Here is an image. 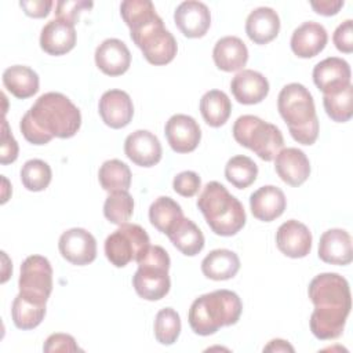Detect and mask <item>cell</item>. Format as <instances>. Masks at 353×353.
I'll return each instance as SVG.
<instances>
[{
  "label": "cell",
  "mask_w": 353,
  "mask_h": 353,
  "mask_svg": "<svg viewBox=\"0 0 353 353\" xmlns=\"http://www.w3.org/2000/svg\"><path fill=\"white\" fill-rule=\"evenodd\" d=\"M309 298L314 305L310 314V331L321 341L342 335L352 309L349 283L338 273H320L309 284Z\"/></svg>",
  "instance_id": "obj_1"
},
{
  "label": "cell",
  "mask_w": 353,
  "mask_h": 353,
  "mask_svg": "<svg viewBox=\"0 0 353 353\" xmlns=\"http://www.w3.org/2000/svg\"><path fill=\"white\" fill-rule=\"evenodd\" d=\"M80 125L79 108L66 95L52 91L40 95L19 121L22 135L33 145H46L54 137L72 138Z\"/></svg>",
  "instance_id": "obj_2"
},
{
  "label": "cell",
  "mask_w": 353,
  "mask_h": 353,
  "mask_svg": "<svg viewBox=\"0 0 353 353\" xmlns=\"http://www.w3.org/2000/svg\"><path fill=\"white\" fill-rule=\"evenodd\" d=\"M120 14L130 28L131 40L149 63L167 65L175 58L176 40L165 29L150 0H124L120 4Z\"/></svg>",
  "instance_id": "obj_3"
},
{
  "label": "cell",
  "mask_w": 353,
  "mask_h": 353,
  "mask_svg": "<svg viewBox=\"0 0 353 353\" xmlns=\"http://www.w3.org/2000/svg\"><path fill=\"white\" fill-rule=\"evenodd\" d=\"M241 310L243 303L236 292L230 290H216L200 295L193 301L188 320L194 334L207 336L215 334L221 327L236 324Z\"/></svg>",
  "instance_id": "obj_4"
},
{
  "label": "cell",
  "mask_w": 353,
  "mask_h": 353,
  "mask_svg": "<svg viewBox=\"0 0 353 353\" xmlns=\"http://www.w3.org/2000/svg\"><path fill=\"white\" fill-rule=\"evenodd\" d=\"M277 109L291 137L302 145H313L319 137V119L309 90L299 83L284 85L277 98Z\"/></svg>",
  "instance_id": "obj_5"
},
{
  "label": "cell",
  "mask_w": 353,
  "mask_h": 353,
  "mask_svg": "<svg viewBox=\"0 0 353 353\" xmlns=\"http://www.w3.org/2000/svg\"><path fill=\"white\" fill-rule=\"evenodd\" d=\"M197 208L210 229L218 236H234L245 225L243 204L216 181H211L203 188L197 199Z\"/></svg>",
  "instance_id": "obj_6"
},
{
  "label": "cell",
  "mask_w": 353,
  "mask_h": 353,
  "mask_svg": "<svg viewBox=\"0 0 353 353\" xmlns=\"http://www.w3.org/2000/svg\"><path fill=\"white\" fill-rule=\"evenodd\" d=\"M137 263L138 269L132 276L135 292L146 301L164 298L171 287L168 276L171 261L168 252L160 245H149Z\"/></svg>",
  "instance_id": "obj_7"
},
{
  "label": "cell",
  "mask_w": 353,
  "mask_h": 353,
  "mask_svg": "<svg viewBox=\"0 0 353 353\" xmlns=\"http://www.w3.org/2000/svg\"><path fill=\"white\" fill-rule=\"evenodd\" d=\"M233 138L263 161H272L284 146L279 127L254 114H243L233 124Z\"/></svg>",
  "instance_id": "obj_8"
},
{
  "label": "cell",
  "mask_w": 353,
  "mask_h": 353,
  "mask_svg": "<svg viewBox=\"0 0 353 353\" xmlns=\"http://www.w3.org/2000/svg\"><path fill=\"white\" fill-rule=\"evenodd\" d=\"M150 240L146 230L137 223H123L105 240V255L116 268H124L149 248Z\"/></svg>",
  "instance_id": "obj_9"
},
{
  "label": "cell",
  "mask_w": 353,
  "mask_h": 353,
  "mask_svg": "<svg viewBox=\"0 0 353 353\" xmlns=\"http://www.w3.org/2000/svg\"><path fill=\"white\" fill-rule=\"evenodd\" d=\"M19 292L39 302L47 303L52 291V268L50 261L41 255H30L21 265L18 280Z\"/></svg>",
  "instance_id": "obj_10"
},
{
  "label": "cell",
  "mask_w": 353,
  "mask_h": 353,
  "mask_svg": "<svg viewBox=\"0 0 353 353\" xmlns=\"http://www.w3.org/2000/svg\"><path fill=\"white\" fill-rule=\"evenodd\" d=\"M58 248L62 258L77 266L88 265L97 258L95 237L83 228H72L63 232L59 237Z\"/></svg>",
  "instance_id": "obj_11"
},
{
  "label": "cell",
  "mask_w": 353,
  "mask_h": 353,
  "mask_svg": "<svg viewBox=\"0 0 353 353\" xmlns=\"http://www.w3.org/2000/svg\"><path fill=\"white\" fill-rule=\"evenodd\" d=\"M350 66L338 57H328L313 68V81L324 95H332L350 85Z\"/></svg>",
  "instance_id": "obj_12"
},
{
  "label": "cell",
  "mask_w": 353,
  "mask_h": 353,
  "mask_svg": "<svg viewBox=\"0 0 353 353\" xmlns=\"http://www.w3.org/2000/svg\"><path fill=\"white\" fill-rule=\"evenodd\" d=\"M164 134L168 145L176 153L193 152L201 139V130L197 121L188 114H174L168 119L164 127Z\"/></svg>",
  "instance_id": "obj_13"
},
{
  "label": "cell",
  "mask_w": 353,
  "mask_h": 353,
  "mask_svg": "<svg viewBox=\"0 0 353 353\" xmlns=\"http://www.w3.org/2000/svg\"><path fill=\"white\" fill-rule=\"evenodd\" d=\"M174 22L183 36L189 39L203 37L210 29L211 12L201 1L186 0L175 8Z\"/></svg>",
  "instance_id": "obj_14"
},
{
  "label": "cell",
  "mask_w": 353,
  "mask_h": 353,
  "mask_svg": "<svg viewBox=\"0 0 353 353\" xmlns=\"http://www.w3.org/2000/svg\"><path fill=\"white\" fill-rule=\"evenodd\" d=\"M125 156L139 167H153L161 160V143L148 130H137L124 141Z\"/></svg>",
  "instance_id": "obj_15"
},
{
  "label": "cell",
  "mask_w": 353,
  "mask_h": 353,
  "mask_svg": "<svg viewBox=\"0 0 353 353\" xmlns=\"http://www.w3.org/2000/svg\"><path fill=\"white\" fill-rule=\"evenodd\" d=\"M98 112L108 127L119 130L128 125L132 120L134 105L125 91L108 90L99 99Z\"/></svg>",
  "instance_id": "obj_16"
},
{
  "label": "cell",
  "mask_w": 353,
  "mask_h": 353,
  "mask_svg": "<svg viewBox=\"0 0 353 353\" xmlns=\"http://www.w3.org/2000/svg\"><path fill=\"white\" fill-rule=\"evenodd\" d=\"M276 244L285 256L303 258L312 250V233L305 223L290 219L279 226Z\"/></svg>",
  "instance_id": "obj_17"
},
{
  "label": "cell",
  "mask_w": 353,
  "mask_h": 353,
  "mask_svg": "<svg viewBox=\"0 0 353 353\" xmlns=\"http://www.w3.org/2000/svg\"><path fill=\"white\" fill-rule=\"evenodd\" d=\"M274 170L290 186H301L310 175L307 156L298 148H284L274 157Z\"/></svg>",
  "instance_id": "obj_18"
},
{
  "label": "cell",
  "mask_w": 353,
  "mask_h": 353,
  "mask_svg": "<svg viewBox=\"0 0 353 353\" xmlns=\"http://www.w3.org/2000/svg\"><path fill=\"white\" fill-rule=\"evenodd\" d=\"M230 91L234 99L243 105L262 102L269 94L268 79L252 69L240 70L230 81Z\"/></svg>",
  "instance_id": "obj_19"
},
{
  "label": "cell",
  "mask_w": 353,
  "mask_h": 353,
  "mask_svg": "<svg viewBox=\"0 0 353 353\" xmlns=\"http://www.w3.org/2000/svg\"><path fill=\"white\" fill-rule=\"evenodd\" d=\"M95 65L108 76H120L131 65V52L124 41L106 39L95 50Z\"/></svg>",
  "instance_id": "obj_20"
},
{
  "label": "cell",
  "mask_w": 353,
  "mask_h": 353,
  "mask_svg": "<svg viewBox=\"0 0 353 353\" xmlns=\"http://www.w3.org/2000/svg\"><path fill=\"white\" fill-rule=\"evenodd\" d=\"M76 46L74 25L63 19L48 21L40 33V47L50 55H63Z\"/></svg>",
  "instance_id": "obj_21"
},
{
  "label": "cell",
  "mask_w": 353,
  "mask_h": 353,
  "mask_svg": "<svg viewBox=\"0 0 353 353\" xmlns=\"http://www.w3.org/2000/svg\"><path fill=\"white\" fill-rule=\"evenodd\" d=\"M328 41V34L321 23L307 21L299 25L291 36V50L299 58H313L320 54Z\"/></svg>",
  "instance_id": "obj_22"
},
{
  "label": "cell",
  "mask_w": 353,
  "mask_h": 353,
  "mask_svg": "<svg viewBox=\"0 0 353 353\" xmlns=\"http://www.w3.org/2000/svg\"><path fill=\"white\" fill-rule=\"evenodd\" d=\"M287 207L284 192L273 185H265L250 196V208L252 215L262 222H272L283 215Z\"/></svg>",
  "instance_id": "obj_23"
},
{
  "label": "cell",
  "mask_w": 353,
  "mask_h": 353,
  "mask_svg": "<svg viewBox=\"0 0 353 353\" xmlns=\"http://www.w3.org/2000/svg\"><path fill=\"white\" fill-rule=\"evenodd\" d=\"M319 258L331 265H347L353 259L352 237L343 229L324 232L319 241Z\"/></svg>",
  "instance_id": "obj_24"
},
{
  "label": "cell",
  "mask_w": 353,
  "mask_h": 353,
  "mask_svg": "<svg viewBox=\"0 0 353 353\" xmlns=\"http://www.w3.org/2000/svg\"><path fill=\"white\" fill-rule=\"evenodd\" d=\"M280 32L279 14L270 7L252 10L245 21V33L255 44H268Z\"/></svg>",
  "instance_id": "obj_25"
},
{
  "label": "cell",
  "mask_w": 353,
  "mask_h": 353,
  "mask_svg": "<svg viewBox=\"0 0 353 353\" xmlns=\"http://www.w3.org/2000/svg\"><path fill=\"white\" fill-rule=\"evenodd\" d=\"M212 58L218 69L223 72H236L245 66L248 61V50L240 37L225 36L215 43Z\"/></svg>",
  "instance_id": "obj_26"
},
{
  "label": "cell",
  "mask_w": 353,
  "mask_h": 353,
  "mask_svg": "<svg viewBox=\"0 0 353 353\" xmlns=\"http://www.w3.org/2000/svg\"><path fill=\"white\" fill-rule=\"evenodd\" d=\"M240 259L236 252L226 248L212 250L201 261V272L207 279L221 281L229 280L237 274Z\"/></svg>",
  "instance_id": "obj_27"
},
{
  "label": "cell",
  "mask_w": 353,
  "mask_h": 353,
  "mask_svg": "<svg viewBox=\"0 0 353 353\" xmlns=\"http://www.w3.org/2000/svg\"><path fill=\"white\" fill-rule=\"evenodd\" d=\"M3 84L15 98L26 99L39 91V74L25 65H12L3 72Z\"/></svg>",
  "instance_id": "obj_28"
},
{
  "label": "cell",
  "mask_w": 353,
  "mask_h": 353,
  "mask_svg": "<svg viewBox=\"0 0 353 353\" xmlns=\"http://www.w3.org/2000/svg\"><path fill=\"white\" fill-rule=\"evenodd\" d=\"M171 243L186 256H194L204 248V234L190 219L182 218L167 234Z\"/></svg>",
  "instance_id": "obj_29"
},
{
  "label": "cell",
  "mask_w": 353,
  "mask_h": 353,
  "mask_svg": "<svg viewBox=\"0 0 353 353\" xmlns=\"http://www.w3.org/2000/svg\"><path fill=\"white\" fill-rule=\"evenodd\" d=\"M44 316L46 303L25 296L21 292L14 298L11 306V319L17 328L33 330L43 321Z\"/></svg>",
  "instance_id": "obj_30"
},
{
  "label": "cell",
  "mask_w": 353,
  "mask_h": 353,
  "mask_svg": "<svg viewBox=\"0 0 353 353\" xmlns=\"http://www.w3.org/2000/svg\"><path fill=\"white\" fill-rule=\"evenodd\" d=\"M232 112L229 97L221 90H210L200 99V113L210 127L223 125Z\"/></svg>",
  "instance_id": "obj_31"
},
{
  "label": "cell",
  "mask_w": 353,
  "mask_h": 353,
  "mask_svg": "<svg viewBox=\"0 0 353 353\" xmlns=\"http://www.w3.org/2000/svg\"><path fill=\"white\" fill-rule=\"evenodd\" d=\"M182 218L181 205L168 196L157 197L149 207L150 223L164 234H168Z\"/></svg>",
  "instance_id": "obj_32"
},
{
  "label": "cell",
  "mask_w": 353,
  "mask_h": 353,
  "mask_svg": "<svg viewBox=\"0 0 353 353\" xmlns=\"http://www.w3.org/2000/svg\"><path fill=\"white\" fill-rule=\"evenodd\" d=\"M98 179L103 190L112 193L117 190H128L131 185V170L130 167L119 160H106L98 171Z\"/></svg>",
  "instance_id": "obj_33"
},
{
  "label": "cell",
  "mask_w": 353,
  "mask_h": 353,
  "mask_svg": "<svg viewBox=\"0 0 353 353\" xmlns=\"http://www.w3.org/2000/svg\"><path fill=\"white\" fill-rule=\"evenodd\" d=\"M258 165L247 156L237 154L228 160L225 165V178L237 189H245L255 182Z\"/></svg>",
  "instance_id": "obj_34"
},
{
  "label": "cell",
  "mask_w": 353,
  "mask_h": 353,
  "mask_svg": "<svg viewBox=\"0 0 353 353\" xmlns=\"http://www.w3.org/2000/svg\"><path fill=\"white\" fill-rule=\"evenodd\" d=\"M134 212V200L128 190H117L109 193L103 203V215L105 218L114 223L123 225L130 221Z\"/></svg>",
  "instance_id": "obj_35"
},
{
  "label": "cell",
  "mask_w": 353,
  "mask_h": 353,
  "mask_svg": "<svg viewBox=\"0 0 353 353\" xmlns=\"http://www.w3.org/2000/svg\"><path fill=\"white\" fill-rule=\"evenodd\" d=\"M51 167L40 159L28 160L21 168L22 185L30 192H41L51 182Z\"/></svg>",
  "instance_id": "obj_36"
},
{
  "label": "cell",
  "mask_w": 353,
  "mask_h": 353,
  "mask_svg": "<svg viewBox=\"0 0 353 353\" xmlns=\"http://www.w3.org/2000/svg\"><path fill=\"white\" fill-rule=\"evenodd\" d=\"M181 334V317L172 307L157 312L154 319V338L161 345H172Z\"/></svg>",
  "instance_id": "obj_37"
},
{
  "label": "cell",
  "mask_w": 353,
  "mask_h": 353,
  "mask_svg": "<svg viewBox=\"0 0 353 353\" xmlns=\"http://www.w3.org/2000/svg\"><path fill=\"white\" fill-rule=\"evenodd\" d=\"M325 113L336 123H345L353 116V85H347L343 91L323 97Z\"/></svg>",
  "instance_id": "obj_38"
},
{
  "label": "cell",
  "mask_w": 353,
  "mask_h": 353,
  "mask_svg": "<svg viewBox=\"0 0 353 353\" xmlns=\"http://www.w3.org/2000/svg\"><path fill=\"white\" fill-rule=\"evenodd\" d=\"M94 6L92 1L87 0H61L55 4V15L58 19H63L70 23H76L83 11L91 10Z\"/></svg>",
  "instance_id": "obj_39"
},
{
  "label": "cell",
  "mask_w": 353,
  "mask_h": 353,
  "mask_svg": "<svg viewBox=\"0 0 353 353\" xmlns=\"http://www.w3.org/2000/svg\"><path fill=\"white\" fill-rule=\"evenodd\" d=\"M172 188L182 197H193L201 188V179L194 171H182L174 176Z\"/></svg>",
  "instance_id": "obj_40"
},
{
  "label": "cell",
  "mask_w": 353,
  "mask_h": 353,
  "mask_svg": "<svg viewBox=\"0 0 353 353\" xmlns=\"http://www.w3.org/2000/svg\"><path fill=\"white\" fill-rule=\"evenodd\" d=\"M18 157V143L12 137L8 123L3 119V128H1V150H0V163L3 165L14 163Z\"/></svg>",
  "instance_id": "obj_41"
},
{
  "label": "cell",
  "mask_w": 353,
  "mask_h": 353,
  "mask_svg": "<svg viewBox=\"0 0 353 353\" xmlns=\"http://www.w3.org/2000/svg\"><path fill=\"white\" fill-rule=\"evenodd\" d=\"M43 350L46 353H52V352H77L80 350V347L77 346L74 338L69 334H62V332H57V334H51L44 345H43Z\"/></svg>",
  "instance_id": "obj_42"
},
{
  "label": "cell",
  "mask_w": 353,
  "mask_h": 353,
  "mask_svg": "<svg viewBox=\"0 0 353 353\" xmlns=\"http://www.w3.org/2000/svg\"><path fill=\"white\" fill-rule=\"evenodd\" d=\"M334 44L336 50L341 52H352L353 51V21L346 19L343 21L334 32L332 36Z\"/></svg>",
  "instance_id": "obj_43"
},
{
  "label": "cell",
  "mask_w": 353,
  "mask_h": 353,
  "mask_svg": "<svg viewBox=\"0 0 353 353\" xmlns=\"http://www.w3.org/2000/svg\"><path fill=\"white\" fill-rule=\"evenodd\" d=\"M51 0H22L19 1L21 8L28 17L32 18H44L50 14L52 7Z\"/></svg>",
  "instance_id": "obj_44"
},
{
  "label": "cell",
  "mask_w": 353,
  "mask_h": 353,
  "mask_svg": "<svg viewBox=\"0 0 353 353\" xmlns=\"http://www.w3.org/2000/svg\"><path fill=\"white\" fill-rule=\"evenodd\" d=\"M343 0H319V1H310L312 8L324 17H331L339 12V10L343 7Z\"/></svg>",
  "instance_id": "obj_45"
},
{
  "label": "cell",
  "mask_w": 353,
  "mask_h": 353,
  "mask_svg": "<svg viewBox=\"0 0 353 353\" xmlns=\"http://www.w3.org/2000/svg\"><path fill=\"white\" fill-rule=\"evenodd\" d=\"M263 352H294V347L284 339H272L263 347Z\"/></svg>",
  "instance_id": "obj_46"
}]
</instances>
